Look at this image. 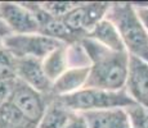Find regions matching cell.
<instances>
[{
	"label": "cell",
	"instance_id": "obj_9",
	"mask_svg": "<svg viewBox=\"0 0 148 128\" xmlns=\"http://www.w3.org/2000/svg\"><path fill=\"white\" fill-rule=\"evenodd\" d=\"M16 59V74L19 81L42 95L50 96L52 82L42 69L41 60L35 58H14Z\"/></svg>",
	"mask_w": 148,
	"mask_h": 128
},
{
	"label": "cell",
	"instance_id": "obj_4",
	"mask_svg": "<svg viewBox=\"0 0 148 128\" xmlns=\"http://www.w3.org/2000/svg\"><path fill=\"white\" fill-rule=\"evenodd\" d=\"M61 45L64 44L39 32L9 35L4 39V49H7L14 58H35L42 60L48 54Z\"/></svg>",
	"mask_w": 148,
	"mask_h": 128
},
{
	"label": "cell",
	"instance_id": "obj_20",
	"mask_svg": "<svg viewBox=\"0 0 148 128\" xmlns=\"http://www.w3.org/2000/svg\"><path fill=\"white\" fill-rule=\"evenodd\" d=\"M134 8H135V12H136V14H138L139 19H140L142 24L144 26L146 31L148 32V5L134 4Z\"/></svg>",
	"mask_w": 148,
	"mask_h": 128
},
{
	"label": "cell",
	"instance_id": "obj_15",
	"mask_svg": "<svg viewBox=\"0 0 148 128\" xmlns=\"http://www.w3.org/2000/svg\"><path fill=\"white\" fill-rule=\"evenodd\" d=\"M0 128H38L36 124L28 119L7 100L0 105Z\"/></svg>",
	"mask_w": 148,
	"mask_h": 128
},
{
	"label": "cell",
	"instance_id": "obj_17",
	"mask_svg": "<svg viewBox=\"0 0 148 128\" xmlns=\"http://www.w3.org/2000/svg\"><path fill=\"white\" fill-rule=\"evenodd\" d=\"M130 128H148V108L133 104L125 108Z\"/></svg>",
	"mask_w": 148,
	"mask_h": 128
},
{
	"label": "cell",
	"instance_id": "obj_21",
	"mask_svg": "<svg viewBox=\"0 0 148 128\" xmlns=\"http://www.w3.org/2000/svg\"><path fill=\"white\" fill-rule=\"evenodd\" d=\"M9 35H12V33H10L9 28L7 27L5 22L3 21L1 16H0V37H1V39H5V37H8Z\"/></svg>",
	"mask_w": 148,
	"mask_h": 128
},
{
	"label": "cell",
	"instance_id": "obj_10",
	"mask_svg": "<svg viewBox=\"0 0 148 128\" xmlns=\"http://www.w3.org/2000/svg\"><path fill=\"white\" fill-rule=\"evenodd\" d=\"M89 72L90 67H77L67 69L57 81L53 82L50 96L59 98L85 89L89 78Z\"/></svg>",
	"mask_w": 148,
	"mask_h": 128
},
{
	"label": "cell",
	"instance_id": "obj_7",
	"mask_svg": "<svg viewBox=\"0 0 148 128\" xmlns=\"http://www.w3.org/2000/svg\"><path fill=\"white\" fill-rule=\"evenodd\" d=\"M0 16L12 35L39 32V22L25 3L0 1Z\"/></svg>",
	"mask_w": 148,
	"mask_h": 128
},
{
	"label": "cell",
	"instance_id": "obj_5",
	"mask_svg": "<svg viewBox=\"0 0 148 128\" xmlns=\"http://www.w3.org/2000/svg\"><path fill=\"white\" fill-rule=\"evenodd\" d=\"M111 3H76L62 17V22L79 37L84 39L97 23L106 18Z\"/></svg>",
	"mask_w": 148,
	"mask_h": 128
},
{
	"label": "cell",
	"instance_id": "obj_14",
	"mask_svg": "<svg viewBox=\"0 0 148 128\" xmlns=\"http://www.w3.org/2000/svg\"><path fill=\"white\" fill-rule=\"evenodd\" d=\"M75 112H71L57 99L50 96L48 106L42 115L38 128H63L68 123Z\"/></svg>",
	"mask_w": 148,
	"mask_h": 128
},
{
	"label": "cell",
	"instance_id": "obj_1",
	"mask_svg": "<svg viewBox=\"0 0 148 128\" xmlns=\"http://www.w3.org/2000/svg\"><path fill=\"white\" fill-rule=\"evenodd\" d=\"M80 44L90 60L89 78L85 87L107 91L125 90L129 54L112 51L88 37L82 39Z\"/></svg>",
	"mask_w": 148,
	"mask_h": 128
},
{
	"label": "cell",
	"instance_id": "obj_22",
	"mask_svg": "<svg viewBox=\"0 0 148 128\" xmlns=\"http://www.w3.org/2000/svg\"><path fill=\"white\" fill-rule=\"evenodd\" d=\"M3 47H4V39L0 37V50H1Z\"/></svg>",
	"mask_w": 148,
	"mask_h": 128
},
{
	"label": "cell",
	"instance_id": "obj_3",
	"mask_svg": "<svg viewBox=\"0 0 148 128\" xmlns=\"http://www.w3.org/2000/svg\"><path fill=\"white\" fill-rule=\"evenodd\" d=\"M54 98V96H53ZM63 106L75 113H86L95 110L115 109V108H126L135 104L133 99L122 91H107L99 89H82L75 93L66 96L54 98Z\"/></svg>",
	"mask_w": 148,
	"mask_h": 128
},
{
	"label": "cell",
	"instance_id": "obj_8",
	"mask_svg": "<svg viewBox=\"0 0 148 128\" xmlns=\"http://www.w3.org/2000/svg\"><path fill=\"white\" fill-rule=\"evenodd\" d=\"M125 91L134 102L148 108V62L129 55Z\"/></svg>",
	"mask_w": 148,
	"mask_h": 128
},
{
	"label": "cell",
	"instance_id": "obj_19",
	"mask_svg": "<svg viewBox=\"0 0 148 128\" xmlns=\"http://www.w3.org/2000/svg\"><path fill=\"white\" fill-rule=\"evenodd\" d=\"M63 128H89L86 124V121L80 113H75L72 118L68 121V123Z\"/></svg>",
	"mask_w": 148,
	"mask_h": 128
},
{
	"label": "cell",
	"instance_id": "obj_18",
	"mask_svg": "<svg viewBox=\"0 0 148 128\" xmlns=\"http://www.w3.org/2000/svg\"><path fill=\"white\" fill-rule=\"evenodd\" d=\"M42 9L50 16L56 17V18H62L67 12H70L73 8L76 3L71 1H48V3H40Z\"/></svg>",
	"mask_w": 148,
	"mask_h": 128
},
{
	"label": "cell",
	"instance_id": "obj_2",
	"mask_svg": "<svg viewBox=\"0 0 148 128\" xmlns=\"http://www.w3.org/2000/svg\"><path fill=\"white\" fill-rule=\"evenodd\" d=\"M106 18L116 26L127 54L148 62V32L135 12L134 4L111 3Z\"/></svg>",
	"mask_w": 148,
	"mask_h": 128
},
{
	"label": "cell",
	"instance_id": "obj_12",
	"mask_svg": "<svg viewBox=\"0 0 148 128\" xmlns=\"http://www.w3.org/2000/svg\"><path fill=\"white\" fill-rule=\"evenodd\" d=\"M85 37L94 40L102 46L116 51V53H127L116 26L107 18L102 19L99 23H97L94 28Z\"/></svg>",
	"mask_w": 148,
	"mask_h": 128
},
{
	"label": "cell",
	"instance_id": "obj_16",
	"mask_svg": "<svg viewBox=\"0 0 148 128\" xmlns=\"http://www.w3.org/2000/svg\"><path fill=\"white\" fill-rule=\"evenodd\" d=\"M16 79V59L3 47L0 50V82H14Z\"/></svg>",
	"mask_w": 148,
	"mask_h": 128
},
{
	"label": "cell",
	"instance_id": "obj_6",
	"mask_svg": "<svg viewBox=\"0 0 148 128\" xmlns=\"http://www.w3.org/2000/svg\"><path fill=\"white\" fill-rule=\"evenodd\" d=\"M50 96L42 95L36 90L31 89L26 83L17 79L12 92L9 95V100L19 112L22 113L30 122L39 126L45 109L48 106Z\"/></svg>",
	"mask_w": 148,
	"mask_h": 128
},
{
	"label": "cell",
	"instance_id": "obj_13",
	"mask_svg": "<svg viewBox=\"0 0 148 128\" xmlns=\"http://www.w3.org/2000/svg\"><path fill=\"white\" fill-rule=\"evenodd\" d=\"M67 47L68 45H61L57 49H54L52 53H49L44 59L41 60L42 69L45 74L49 78V81H57L67 69H70L68 64V55H67Z\"/></svg>",
	"mask_w": 148,
	"mask_h": 128
},
{
	"label": "cell",
	"instance_id": "obj_11",
	"mask_svg": "<svg viewBox=\"0 0 148 128\" xmlns=\"http://www.w3.org/2000/svg\"><path fill=\"white\" fill-rule=\"evenodd\" d=\"M89 128H130L125 108L80 113Z\"/></svg>",
	"mask_w": 148,
	"mask_h": 128
}]
</instances>
